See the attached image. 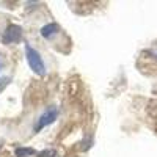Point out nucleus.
Wrapping results in <instances>:
<instances>
[{"mask_svg":"<svg viewBox=\"0 0 157 157\" xmlns=\"http://www.w3.org/2000/svg\"><path fill=\"white\" fill-rule=\"evenodd\" d=\"M24 50H25V58H27V63H29L30 69L33 71V74H36L38 77H44L47 74V68H46V63H44L41 54H39L35 47L27 44V43H25V46H24Z\"/></svg>","mask_w":157,"mask_h":157,"instance_id":"1","label":"nucleus"},{"mask_svg":"<svg viewBox=\"0 0 157 157\" xmlns=\"http://www.w3.org/2000/svg\"><path fill=\"white\" fill-rule=\"evenodd\" d=\"M57 118H58V107H55V105L47 107L41 115H39L38 120H36V124H35L33 130H35V132H39V130H43L44 127L50 126L52 123H55Z\"/></svg>","mask_w":157,"mask_h":157,"instance_id":"2","label":"nucleus"},{"mask_svg":"<svg viewBox=\"0 0 157 157\" xmlns=\"http://www.w3.org/2000/svg\"><path fill=\"white\" fill-rule=\"evenodd\" d=\"M22 41V27L16 24H10L2 35L3 44H19Z\"/></svg>","mask_w":157,"mask_h":157,"instance_id":"3","label":"nucleus"},{"mask_svg":"<svg viewBox=\"0 0 157 157\" xmlns=\"http://www.w3.org/2000/svg\"><path fill=\"white\" fill-rule=\"evenodd\" d=\"M60 25L57 22H49L46 25H43L41 30H39V33H41V38L46 39V41H52L58 33H60Z\"/></svg>","mask_w":157,"mask_h":157,"instance_id":"4","label":"nucleus"},{"mask_svg":"<svg viewBox=\"0 0 157 157\" xmlns=\"http://www.w3.org/2000/svg\"><path fill=\"white\" fill-rule=\"evenodd\" d=\"M36 154H38V151H35L33 148H22V146H19V148L14 149V155L16 157H32V155H36Z\"/></svg>","mask_w":157,"mask_h":157,"instance_id":"5","label":"nucleus"},{"mask_svg":"<svg viewBox=\"0 0 157 157\" xmlns=\"http://www.w3.org/2000/svg\"><path fill=\"white\" fill-rule=\"evenodd\" d=\"M36 157H57V149L50 148V149H43V151H38Z\"/></svg>","mask_w":157,"mask_h":157,"instance_id":"6","label":"nucleus"},{"mask_svg":"<svg viewBox=\"0 0 157 157\" xmlns=\"http://www.w3.org/2000/svg\"><path fill=\"white\" fill-rule=\"evenodd\" d=\"M8 83H10V77H0V93L8 86Z\"/></svg>","mask_w":157,"mask_h":157,"instance_id":"7","label":"nucleus"},{"mask_svg":"<svg viewBox=\"0 0 157 157\" xmlns=\"http://www.w3.org/2000/svg\"><path fill=\"white\" fill-rule=\"evenodd\" d=\"M0 146H2V143H0Z\"/></svg>","mask_w":157,"mask_h":157,"instance_id":"8","label":"nucleus"}]
</instances>
